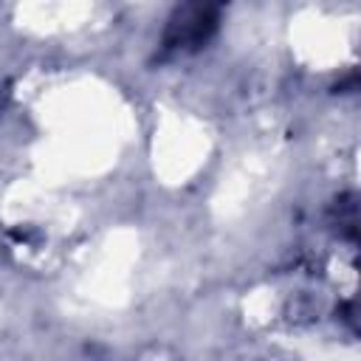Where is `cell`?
I'll return each instance as SVG.
<instances>
[{
	"instance_id": "6da1fadb",
	"label": "cell",
	"mask_w": 361,
	"mask_h": 361,
	"mask_svg": "<svg viewBox=\"0 0 361 361\" xmlns=\"http://www.w3.org/2000/svg\"><path fill=\"white\" fill-rule=\"evenodd\" d=\"M212 28H214V11L203 8V6H189V8L178 11V17L169 23L164 45L175 48V51L195 48L209 37Z\"/></svg>"
}]
</instances>
